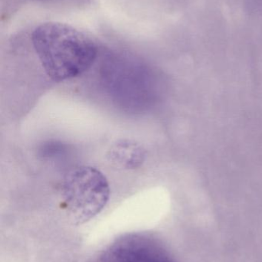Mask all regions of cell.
Segmentation results:
<instances>
[{
	"label": "cell",
	"instance_id": "obj_1",
	"mask_svg": "<svg viewBox=\"0 0 262 262\" xmlns=\"http://www.w3.org/2000/svg\"><path fill=\"white\" fill-rule=\"evenodd\" d=\"M34 50L46 75L56 82L79 76L96 59V45L73 26L48 21L32 33Z\"/></svg>",
	"mask_w": 262,
	"mask_h": 262
},
{
	"label": "cell",
	"instance_id": "obj_2",
	"mask_svg": "<svg viewBox=\"0 0 262 262\" xmlns=\"http://www.w3.org/2000/svg\"><path fill=\"white\" fill-rule=\"evenodd\" d=\"M110 189L101 171L92 166L71 169L62 186V197L71 218L78 224L98 215L107 204Z\"/></svg>",
	"mask_w": 262,
	"mask_h": 262
},
{
	"label": "cell",
	"instance_id": "obj_3",
	"mask_svg": "<svg viewBox=\"0 0 262 262\" xmlns=\"http://www.w3.org/2000/svg\"><path fill=\"white\" fill-rule=\"evenodd\" d=\"M96 262H174L152 238L130 235L111 245Z\"/></svg>",
	"mask_w": 262,
	"mask_h": 262
},
{
	"label": "cell",
	"instance_id": "obj_4",
	"mask_svg": "<svg viewBox=\"0 0 262 262\" xmlns=\"http://www.w3.org/2000/svg\"><path fill=\"white\" fill-rule=\"evenodd\" d=\"M108 157L112 163L124 169L139 167L144 163L146 152L135 142L121 140L114 143L108 152Z\"/></svg>",
	"mask_w": 262,
	"mask_h": 262
}]
</instances>
